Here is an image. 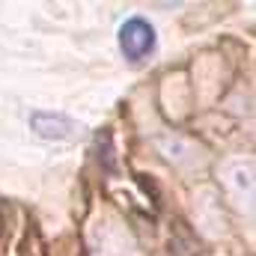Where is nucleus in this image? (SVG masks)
I'll return each mask as SVG.
<instances>
[{
    "label": "nucleus",
    "instance_id": "1",
    "mask_svg": "<svg viewBox=\"0 0 256 256\" xmlns=\"http://www.w3.org/2000/svg\"><path fill=\"white\" fill-rule=\"evenodd\" d=\"M155 42H158L155 39V27L146 18H128L126 24L120 27V51L131 63L146 60L155 51Z\"/></svg>",
    "mask_w": 256,
    "mask_h": 256
},
{
    "label": "nucleus",
    "instance_id": "2",
    "mask_svg": "<svg viewBox=\"0 0 256 256\" xmlns=\"http://www.w3.org/2000/svg\"><path fill=\"white\" fill-rule=\"evenodd\" d=\"M27 122L45 140H72L80 131V126L74 120H68L66 114H54V110H33Z\"/></svg>",
    "mask_w": 256,
    "mask_h": 256
}]
</instances>
